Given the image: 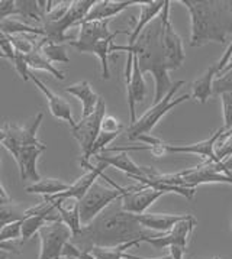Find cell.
<instances>
[{"instance_id":"6da1fadb","label":"cell","mask_w":232,"mask_h":259,"mask_svg":"<svg viewBox=\"0 0 232 259\" xmlns=\"http://www.w3.org/2000/svg\"><path fill=\"white\" fill-rule=\"evenodd\" d=\"M139 222L137 214L128 213L122 207L121 198L113 201L89 225L74 235L71 242L82 252H90V249L116 248L131 242H145V239L154 236Z\"/></svg>"},{"instance_id":"7a4b0ae2","label":"cell","mask_w":232,"mask_h":259,"mask_svg":"<svg viewBox=\"0 0 232 259\" xmlns=\"http://www.w3.org/2000/svg\"><path fill=\"white\" fill-rule=\"evenodd\" d=\"M161 15V13H160ZM163 19L159 16L151 22L141 35L138 36L134 45H110V52L127 51L134 54L138 58V65L141 73H151L156 81V96L154 104L163 100V97L169 93L173 83L170 81L169 70L166 65V58L163 52Z\"/></svg>"},{"instance_id":"3957f363","label":"cell","mask_w":232,"mask_h":259,"mask_svg":"<svg viewBox=\"0 0 232 259\" xmlns=\"http://www.w3.org/2000/svg\"><path fill=\"white\" fill-rule=\"evenodd\" d=\"M190 15V47L209 42L225 44L232 33V2L228 0H180Z\"/></svg>"},{"instance_id":"277c9868","label":"cell","mask_w":232,"mask_h":259,"mask_svg":"<svg viewBox=\"0 0 232 259\" xmlns=\"http://www.w3.org/2000/svg\"><path fill=\"white\" fill-rule=\"evenodd\" d=\"M223 127L212 134L208 139H203L201 142L191 144V145H171L166 144L164 141L157 139L154 136L142 135L138 138L137 141H142L147 145L141 146H112L107 148L103 152H131V151H149L156 156H163L166 154H193V155H201L205 161H218L216 154H215V145L219 139V136L223 134ZM219 162V161H218Z\"/></svg>"},{"instance_id":"5b68a950","label":"cell","mask_w":232,"mask_h":259,"mask_svg":"<svg viewBox=\"0 0 232 259\" xmlns=\"http://www.w3.org/2000/svg\"><path fill=\"white\" fill-rule=\"evenodd\" d=\"M100 178L106 180L107 184H110L112 187L105 186L97 180L95 184L90 187V190L86 193L85 197L79 201L80 219H82L83 226L89 225L92 220H95L107 206H110L113 201L125 196L129 191V187L118 186L115 181H112L109 177L105 176V172Z\"/></svg>"},{"instance_id":"8992f818","label":"cell","mask_w":232,"mask_h":259,"mask_svg":"<svg viewBox=\"0 0 232 259\" xmlns=\"http://www.w3.org/2000/svg\"><path fill=\"white\" fill-rule=\"evenodd\" d=\"M181 85H184L183 80L173 83L169 93L163 97L161 102L154 104L149 110H147V113L144 114V116H141L139 119H137L135 123L131 124L128 127V139L129 141H137L139 136L148 135L156 127V124L159 123L160 119L164 114L169 113L170 110L174 109L176 106H179V104L184 103L186 100H189L190 97H191L189 94H183L180 97H176V92L179 90Z\"/></svg>"},{"instance_id":"52a82bcc","label":"cell","mask_w":232,"mask_h":259,"mask_svg":"<svg viewBox=\"0 0 232 259\" xmlns=\"http://www.w3.org/2000/svg\"><path fill=\"white\" fill-rule=\"evenodd\" d=\"M95 3L96 0H75V2H71V6H70L68 12L65 13V16L61 18L60 21L43 22L41 28H43L44 31V38L47 41L55 42V44H61L64 41H71L65 35V31L70 29L71 26L80 25L82 22L85 21L90 9L95 6Z\"/></svg>"},{"instance_id":"ba28073f","label":"cell","mask_w":232,"mask_h":259,"mask_svg":"<svg viewBox=\"0 0 232 259\" xmlns=\"http://www.w3.org/2000/svg\"><path fill=\"white\" fill-rule=\"evenodd\" d=\"M106 114H107L106 113V102L103 97H100L95 112L89 114L87 117H82V120L77 122L74 127H71V134H73L74 139L79 142V145L82 148V154H83V158L80 162H89V159L92 158L90 154H92L96 139L100 134L102 120Z\"/></svg>"},{"instance_id":"9c48e42d","label":"cell","mask_w":232,"mask_h":259,"mask_svg":"<svg viewBox=\"0 0 232 259\" xmlns=\"http://www.w3.org/2000/svg\"><path fill=\"white\" fill-rule=\"evenodd\" d=\"M38 236L41 243L38 259H61L65 245L73 239V233L61 220H58L47 223L40 230Z\"/></svg>"},{"instance_id":"30bf717a","label":"cell","mask_w":232,"mask_h":259,"mask_svg":"<svg viewBox=\"0 0 232 259\" xmlns=\"http://www.w3.org/2000/svg\"><path fill=\"white\" fill-rule=\"evenodd\" d=\"M170 5L171 2L167 0L166 6L161 12V19H163V52H164V58H166V65L167 70H177L181 67V64L184 62L186 54L183 48V41L180 38V35L174 31V26L170 21Z\"/></svg>"},{"instance_id":"8fae6325","label":"cell","mask_w":232,"mask_h":259,"mask_svg":"<svg viewBox=\"0 0 232 259\" xmlns=\"http://www.w3.org/2000/svg\"><path fill=\"white\" fill-rule=\"evenodd\" d=\"M198 225L196 219L191 214H187L184 220L179 222L169 233H156L154 236L145 239V243L152 245L156 249L171 248V246H183L187 248L190 235L193 232L195 226Z\"/></svg>"},{"instance_id":"7c38bea8","label":"cell","mask_w":232,"mask_h":259,"mask_svg":"<svg viewBox=\"0 0 232 259\" xmlns=\"http://www.w3.org/2000/svg\"><path fill=\"white\" fill-rule=\"evenodd\" d=\"M8 151L11 152L13 159L18 164L22 181H31L33 184V183H38L41 180V176L36 169V162H38V158L45 151L44 144L29 146H15V148H9Z\"/></svg>"},{"instance_id":"4fadbf2b","label":"cell","mask_w":232,"mask_h":259,"mask_svg":"<svg viewBox=\"0 0 232 259\" xmlns=\"http://www.w3.org/2000/svg\"><path fill=\"white\" fill-rule=\"evenodd\" d=\"M44 113H40L35 116V119L29 124L25 126H18V124H5L6 129V138L2 145L6 149L15 148V146H29V145H40L43 144L38 139V129L43 123Z\"/></svg>"},{"instance_id":"5bb4252c","label":"cell","mask_w":232,"mask_h":259,"mask_svg":"<svg viewBox=\"0 0 232 259\" xmlns=\"http://www.w3.org/2000/svg\"><path fill=\"white\" fill-rule=\"evenodd\" d=\"M80 164H82V166H85V168H89V171L86 172L85 176H82L79 180H75L67 191L60 193V194L53 196V197H44V200H48V201L77 200V201H80L82 198L85 197L86 193L90 190V187L93 186L96 181L102 177L106 165L102 164V162L97 166H93L90 162H80Z\"/></svg>"},{"instance_id":"9a60e30c","label":"cell","mask_w":232,"mask_h":259,"mask_svg":"<svg viewBox=\"0 0 232 259\" xmlns=\"http://www.w3.org/2000/svg\"><path fill=\"white\" fill-rule=\"evenodd\" d=\"M164 194H167V193L148 186L129 187V191L125 196L121 197V201H122V207L125 211L138 216V214H144L148 207L151 204H154Z\"/></svg>"},{"instance_id":"2e32d148","label":"cell","mask_w":232,"mask_h":259,"mask_svg":"<svg viewBox=\"0 0 232 259\" xmlns=\"http://www.w3.org/2000/svg\"><path fill=\"white\" fill-rule=\"evenodd\" d=\"M134 55V54H132ZM132 71H131V80L127 83L128 92V106H129V117L131 124L137 122V113H135V104L142 103L147 94V83L144 80V74L141 73L138 58L134 55L132 58Z\"/></svg>"},{"instance_id":"e0dca14e","label":"cell","mask_w":232,"mask_h":259,"mask_svg":"<svg viewBox=\"0 0 232 259\" xmlns=\"http://www.w3.org/2000/svg\"><path fill=\"white\" fill-rule=\"evenodd\" d=\"M31 81L35 84V85L43 92L44 96L47 97L48 106H50V112H51V114H53L54 117L61 119V120H65L67 123L70 124V127H74V126L77 124V122L74 120L73 110H71L70 103H68L65 99H63L61 96H58L57 93H54L53 90H50V89L45 85V83H43L38 77H35L32 73Z\"/></svg>"},{"instance_id":"ac0fdd59","label":"cell","mask_w":232,"mask_h":259,"mask_svg":"<svg viewBox=\"0 0 232 259\" xmlns=\"http://www.w3.org/2000/svg\"><path fill=\"white\" fill-rule=\"evenodd\" d=\"M79 38L75 41L79 44H95L109 38H116L118 35H131L129 31H109V21H92L82 22L79 25Z\"/></svg>"},{"instance_id":"d6986e66","label":"cell","mask_w":232,"mask_h":259,"mask_svg":"<svg viewBox=\"0 0 232 259\" xmlns=\"http://www.w3.org/2000/svg\"><path fill=\"white\" fill-rule=\"evenodd\" d=\"M141 3L142 2H135V0H99L90 9L89 15L86 16L83 22L110 21L121 12H124L134 5H141Z\"/></svg>"},{"instance_id":"ffe728a7","label":"cell","mask_w":232,"mask_h":259,"mask_svg":"<svg viewBox=\"0 0 232 259\" xmlns=\"http://www.w3.org/2000/svg\"><path fill=\"white\" fill-rule=\"evenodd\" d=\"M96 159L106 166H113L119 171H124L128 177H147L152 168L147 166H139L135 164L131 156L127 152H115L113 155H105V154H97Z\"/></svg>"},{"instance_id":"44dd1931","label":"cell","mask_w":232,"mask_h":259,"mask_svg":"<svg viewBox=\"0 0 232 259\" xmlns=\"http://www.w3.org/2000/svg\"><path fill=\"white\" fill-rule=\"evenodd\" d=\"M187 214H164V213H144L138 214V222L154 233H169L179 222L184 220Z\"/></svg>"},{"instance_id":"7402d4cb","label":"cell","mask_w":232,"mask_h":259,"mask_svg":"<svg viewBox=\"0 0 232 259\" xmlns=\"http://www.w3.org/2000/svg\"><path fill=\"white\" fill-rule=\"evenodd\" d=\"M115 38H109V39H103V41H97L95 44H79L75 39H71L68 42L73 48H75L79 52L83 54H93L96 57H99L100 60V65H102V78L103 80H109L110 78V71H109V52H110V45L113 44Z\"/></svg>"},{"instance_id":"603a6c76","label":"cell","mask_w":232,"mask_h":259,"mask_svg":"<svg viewBox=\"0 0 232 259\" xmlns=\"http://www.w3.org/2000/svg\"><path fill=\"white\" fill-rule=\"evenodd\" d=\"M166 2L167 0H156V2H144V3H141V15H139V19H138L135 28L131 31L128 47L134 45L135 41L138 39V36L141 35V32L144 31L154 19L159 18L160 13L163 12L164 6H166Z\"/></svg>"},{"instance_id":"cb8c5ba5","label":"cell","mask_w":232,"mask_h":259,"mask_svg":"<svg viewBox=\"0 0 232 259\" xmlns=\"http://www.w3.org/2000/svg\"><path fill=\"white\" fill-rule=\"evenodd\" d=\"M65 92L68 94H71V96H74V97H77V99L80 100L82 107H83V110H82V117H87L89 114L93 113L96 106H97L99 100H100V96H97V94L93 92L90 83L86 81V80L65 87Z\"/></svg>"},{"instance_id":"d4e9b609","label":"cell","mask_w":232,"mask_h":259,"mask_svg":"<svg viewBox=\"0 0 232 259\" xmlns=\"http://www.w3.org/2000/svg\"><path fill=\"white\" fill-rule=\"evenodd\" d=\"M216 75H218V68L216 64H213L208 68L206 73L191 84V99L198 100L202 104L206 103L213 94V81Z\"/></svg>"},{"instance_id":"484cf974","label":"cell","mask_w":232,"mask_h":259,"mask_svg":"<svg viewBox=\"0 0 232 259\" xmlns=\"http://www.w3.org/2000/svg\"><path fill=\"white\" fill-rule=\"evenodd\" d=\"M50 203H53L54 206H55L58 214H60V220L71 230L73 236L77 235L83 229L82 219H80V207H79V201L77 200H71V204L68 207H65L64 203H61V201H50Z\"/></svg>"},{"instance_id":"4316f807","label":"cell","mask_w":232,"mask_h":259,"mask_svg":"<svg viewBox=\"0 0 232 259\" xmlns=\"http://www.w3.org/2000/svg\"><path fill=\"white\" fill-rule=\"evenodd\" d=\"M70 183H65L63 180L57 178H41L38 183H33L26 187L28 194H41L44 197H53L60 193H64L70 188Z\"/></svg>"},{"instance_id":"83f0119b","label":"cell","mask_w":232,"mask_h":259,"mask_svg":"<svg viewBox=\"0 0 232 259\" xmlns=\"http://www.w3.org/2000/svg\"><path fill=\"white\" fill-rule=\"evenodd\" d=\"M25 60H26L29 68H32V70L47 71V73H50L51 75H54L57 80H61V81L65 78V75H64L63 71H60V70L54 65L53 62H50L45 57H44L43 52H41V48H40V45H38V42H36V48L32 52H29L28 55H25Z\"/></svg>"},{"instance_id":"f1b7e54d","label":"cell","mask_w":232,"mask_h":259,"mask_svg":"<svg viewBox=\"0 0 232 259\" xmlns=\"http://www.w3.org/2000/svg\"><path fill=\"white\" fill-rule=\"evenodd\" d=\"M40 48L43 55L50 62H70V58L67 55V50L63 44H55V42L47 41L45 38H43L41 41L38 42Z\"/></svg>"},{"instance_id":"f546056e","label":"cell","mask_w":232,"mask_h":259,"mask_svg":"<svg viewBox=\"0 0 232 259\" xmlns=\"http://www.w3.org/2000/svg\"><path fill=\"white\" fill-rule=\"evenodd\" d=\"M139 243L141 242H131V243L122 245V246H116V248H99V246H95V248L90 249V252H87V253H90V256L93 259H124L128 249L138 246Z\"/></svg>"},{"instance_id":"4dcf8cb0","label":"cell","mask_w":232,"mask_h":259,"mask_svg":"<svg viewBox=\"0 0 232 259\" xmlns=\"http://www.w3.org/2000/svg\"><path fill=\"white\" fill-rule=\"evenodd\" d=\"M47 223H50V222L43 216H35V214L26 216L22 220V242H28L35 233H40V230Z\"/></svg>"},{"instance_id":"1f68e13d","label":"cell","mask_w":232,"mask_h":259,"mask_svg":"<svg viewBox=\"0 0 232 259\" xmlns=\"http://www.w3.org/2000/svg\"><path fill=\"white\" fill-rule=\"evenodd\" d=\"M26 210H23L19 206H15V204H0V230L11 225L13 222H19L26 218L25 214Z\"/></svg>"},{"instance_id":"d6a6232c","label":"cell","mask_w":232,"mask_h":259,"mask_svg":"<svg viewBox=\"0 0 232 259\" xmlns=\"http://www.w3.org/2000/svg\"><path fill=\"white\" fill-rule=\"evenodd\" d=\"M215 154H216V158L219 162H225L226 158H229L232 155V127L229 131H225L216 145H215Z\"/></svg>"},{"instance_id":"836d02e7","label":"cell","mask_w":232,"mask_h":259,"mask_svg":"<svg viewBox=\"0 0 232 259\" xmlns=\"http://www.w3.org/2000/svg\"><path fill=\"white\" fill-rule=\"evenodd\" d=\"M11 41L13 50L19 52L22 55H28L36 48V42H32L28 35H15V36H8Z\"/></svg>"},{"instance_id":"e575fe53","label":"cell","mask_w":232,"mask_h":259,"mask_svg":"<svg viewBox=\"0 0 232 259\" xmlns=\"http://www.w3.org/2000/svg\"><path fill=\"white\" fill-rule=\"evenodd\" d=\"M223 93H232V68L219 74L213 81V96H221Z\"/></svg>"},{"instance_id":"d590c367","label":"cell","mask_w":232,"mask_h":259,"mask_svg":"<svg viewBox=\"0 0 232 259\" xmlns=\"http://www.w3.org/2000/svg\"><path fill=\"white\" fill-rule=\"evenodd\" d=\"M222 113H223V131L232 127V93L221 94Z\"/></svg>"},{"instance_id":"8d00e7d4","label":"cell","mask_w":232,"mask_h":259,"mask_svg":"<svg viewBox=\"0 0 232 259\" xmlns=\"http://www.w3.org/2000/svg\"><path fill=\"white\" fill-rule=\"evenodd\" d=\"M22 236V220L13 222L11 225L5 226L0 230V243H5L8 240H15V239Z\"/></svg>"},{"instance_id":"74e56055","label":"cell","mask_w":232,"mask_h":259,"mask_svg":"<svg viewBox=\"0 0 232 259\" xmlns=\"http://www.w3.org/2000/svg\"><path fill=\"white\" fill-rule=\"evenodd\" d=\"M121 135V132H115V134H107V132H102L100 131V134L97 136V139H96L95 145H93V149H92V154L90 156L97 155L100 151H105L107 149V145L112 142V141H115L118 136Z\"/></svg>"},{"instance_id":"f35d334b","label":"cell","mask_w":232,"mask_h":259,"mask_svg":"<svg viewBox=\"0 0 232 259\" xmlns=\"http://www.w3.org/2000/svg\"><path fill=\"white\" fill-rule=\"evenodd\" d=\"M12 62H13V67H15L16 73L19 74L25 81H29L31 80V71H29L31 68H29L26 60H25V55L15 51V58H13Z\"/></svg>"},{"instance_id":"ab89813d","label":"cell","mask_w":232,"mask_h":259,"mask_svg":"<svg viewBox=\"0 0 232 259\" xmlns=\"http://www.w3.org/2000/svg\"><path fill=\"white\" fill-rule=\"evenodd\" d=\"M18 16L16 0H0V22Z\"/></svg>"},{"instance_id":"60d3db41","label":"cell","mask_w":232,"mask_h":259,"mask_svg":"<svg viewBox=\"0 0 232 259\" xmlns=\"http://www.w3.org/2000/svg\"><path fill=\"white\" fill-rule=\"evenodd\" d=\"M102 132H107V134H115V132H121L122 131V123L116 119L115 116L106 114L102 120Z\"/></svg>"},{"instance_id":"b9f144b4","label":"cell","mask_w":232,"mask_h":259,"mask_svg":"<svg viewBox=\"0 0 232 259\" xmlns=\"http://www.w3.org/2000/svg\"><path fill=\"white\" fill-rule=\"evenodd\" d=\"M0 58L9 60V61H13V58H15V50H13L8 36L0 39Z\"/></svg>"},{"instance_id":"7bdbcfd3","label":"cell","mask_w":232,"mask_h":259,"mask_svg":"<svg viewBox=\"0 0 232 259\" xmlns=\"http://www.w3.org/2000/svg\"><path fill=\"white\" fill-rule=\"evenodd\" d=\"M232 60V41L231 44L228 45V48H226V51H225V54L222 55V58L219 60V61L216 62V68H218V75L223 71V68L229 64V61Z\"/></svg>"},{"instance_id":"ee69618b","label":"cell","mask_w":232,"mask_h":259,"mask_svg":"<svg viewBox=\"0 0 232 259\" xmlns=\"http://www.w3.org/2000/svg\"><path fill=\"white\" fill-rule=\"evenodd\" d=\"M0 250H5V252H13V253H19V250H16V248L9 243V242H5V243H0Z\"/></svg>"},{"instance_id":"f6af8a7d","label":"cell","mask_w":232,"mask_h":259,"mask_svg":"<svg viewBox=\"0 0 232 259\" xmlns=\"http://www.w3.org/2000/svg\"><path fill=\"white\" fill-rule=\"evenodd\" d=\"M124 259H173L171 255H164V256H159V258H142V256H137V255H131V253H125Z\"/></svg>"},{"instance_id":"bcb514c9","label":"cell","mask_w":232,"mask_h":259,"mask_svg":"<svg viewBox=\"0 0 232 259\" xmlns=\"http://www.w3.org/2000/svg\"><path fill=\"white\" fill-rule=\"evenodd\" d=\"M0 197L11 198L9 197V194H8V191L5 190V187H3V184H2V183H0Z\"/></svg>"},{"instance_id":"7dc6e473","label":"cell","mask_w":232,"mask_h":259,"mask_svg":"<svg viewBox=\"0 0 232 259\" xmlns=\"http://www.w3.org/2000/svg\"><path fill=\"white\" fill-rule=\"evenodd\" d=\"M5 138H6V129H5V126H3V127L0 129V144H3Z\"/></svg>"},{"instance_id":"c3c4849f","label":"cell","mask_w":232,"mask_h":259,"mask_svg":"<svg viewBox=\"0 0 232 259\" xmlns=\"http://www.w3.org/2000/svg\"><path fill=\"white\" fill-rule=\"evenodd\" d=\"M82 258H83V259H93L92 256H90V253H87V252H83Z\"/></svg>"},{"instance_id":"681fc988","label":"cell","mask_w":232,"mask_h":259,"mask_svg":"<svg viewBox=\"0 0 232 259\" xmlns=\"http://www.w3.org/2000/svg\"><path fill=\"white\" fill-rule=\"evenodd\" d=\"M0 259H6V256L5 255H0Z\"/></svg>"},{"instance_id":"f907efd6","label":"cell","mask_w":232,"mask_h":259,"mask_svg":"<svg viewBox=\"0 0 232 259\" xmlns=\"http://www.w3.org/2000/svg\"><path fill=\"white\" fill-rule=\"evenodd\" d=\"M229 169V172H231V176H232V168H228Z\"/></svg>"},{"instance_id":"816d5d0a","label":"cell","mask_w":232,"mask_h":259,"mask_svg":"<svg viewBox=\"0 0 232 259\" xmlns=\"http://www.w3.org/2000/svg\"><path fill=\"white\" fill-rule=\"evenodd\" d=\"M0 166H2V161H0Z\"/></svg>"},{"instance_id":"f5cc1de1","label":"cell","mask_w":232,"mask_h":259,"mask_svg":"<svg viewBox=\"0 0 232 259\" xmlns=\"http://www.w3.org/2000/svg\"><path fill=\"white\" fill-rule=\"evenodd\" d=\"M215 259H219V258H215Z\"/></svg>"}]
</instances>
